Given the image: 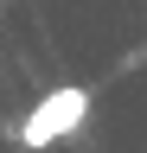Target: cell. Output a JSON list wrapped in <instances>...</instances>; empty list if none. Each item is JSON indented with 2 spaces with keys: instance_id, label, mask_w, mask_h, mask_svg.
<instances>
[{
  "instance_id": "obj_1",
  "label": "cell",
  "mask_w": 147,
  "mask_h": 153,
  "mask_svg": "<svg viewBox=\"0 0 147 153\" xmlns=\"http://www.w3.org/2000/svg\"><path fill=\"white\" fill-rule=\"evenodd\" d=\"M83 115H90V89H77V83L39 96V108L19 121V147H51V140H64V134L83 128Z\"/></svg>"
}]
</instances>
